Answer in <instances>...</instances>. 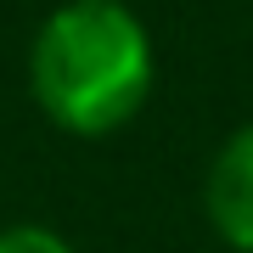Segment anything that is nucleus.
<instances>
[{"label":"nucleus","instance_id":"nucleus-1","mask_svg":"<svg viewBox=\"0 0 253 253\" xmlns=\"http://www.w3.org/2000/svg\"><path fill=\"white\" fill-rule=\"evenodd\" d=\"M40 113L68 135H113L152 101V34L124 0H62L28 45Z\"/></svg>","mask_w":253,"mask_h":253},{"label":"nucleus","instance_id":"nucleus-2","mask_svg":"<svg viewBox=\"0 0 253 253\" xmlns=\"http://www.w3.org/2000/svg\"><path fill=\"white\" fill-rule=\"evenodd\" d=\"M203 214L231 253H253V124L219 141L203 174Z\"/></svg>","mask_w":253,"mask_h":253},{"label":"nucleus","instance_id":"nucleus-3","mask_svg":"<svg viewBox=\"0 0 253 253\" xmlns=\"http://www.w3.org/2000/svg\"><path fill=\"white\" fill-rule=\"evenodd\" d=\"M0 253H73V242L56 236L51 225H6L0 231Z\"/></svg>","mask_w":253,"mask_h":253}]
</instances>
